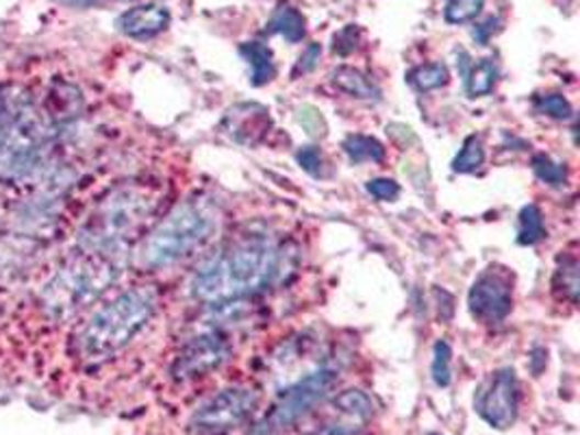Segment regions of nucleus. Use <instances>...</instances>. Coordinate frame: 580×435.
I'll list each match as a JSON object with an SVG mask.
<instances>
[{"label":"nucleus","mask_w":580,"mask_h":435,"mask_svg":"<svg viewBox=\"0 0 580 435\" xmlns=\"http://www.w3.org/2000/svg\"><path fill=\"white\" fill-rule=\"evenodd\" d=\"M498 64L493 57H484L479 64H470L468 72L464 75L466 81V92L470 94V99H481L493 92L495 81H498Z\"/></svg>","instance_id":"17"},{"label":"nucleus","mask_w":580,"mask_h":435,"mask_svg":"<svg viewBox=\"0 0 580 435\" xmlns=\"http://www.w3.org/2000/svg\"><path fill=\"white\" fill-rule=\"evenodd\" d=\"M320 55H322V46L317 42L309 44L304 48V53L298 57V64L293 68V77H300V75H309L311 70H315L317 62H320Z\"/></svg>","instance_id":"31"},{"label":"nucleus","mask_w":580,"mask_h":435,"mask_svg":"<svg viewBox=\"0 0 580 435\" xmlns=\"http://www.w3.org/2000/svg\"><path fill=\"white\" fill-rule=\"evenodd\" d=\"M483 7L484 0H448L444 20L448 24H468L481 15Z\"/></svg>","instance_id":"25"},{"label":"nucleus","mask_w":580,"mask_h":435,"mask_svg":"<svg viewBox=\"0 0 580 435\" xmlns=\"http://www.w3.org/2000/svg\"><path fill=\"white\" fill-rule=\"evenodd\" d=\"M331 83L353 97V99H359V101H368V103H377L381 101V88L366 75L361 72L359 68H353V66H339L331 72Z\"/></svg>","instance_id":"14"},{"label":"nucleus","mask_w":580,"mask_h":435,"mask_svg":"<svg viewBox=\"0 0 580 435\" xmlns=\"http://www.w3.org/2000/svg\"><path fill=\"white\" fill-rule=\"evenodd\" d=\"M468 310L483 325H498L509 319L513 310V275L509 268L493 264L475 279L468 292Z\"/></svg>","instance_id":"9"},{"label":"nucleus","mask_w":580,"mask_h":435,"mask_svg":"<svg viewBox=\"0 0 580 435\" xmlns=\"http://www.w3.org/2000/svg\"><path fill=\"white\" fill-rule=\"evenodd\" d=\"M220 220L222 212L209 197L181 201L142 237L137 266L148 272L177 266L215 235Z\"/></svg>","instance_id":"4"},{"label":"nucleus","mask_w":580,"mask_h":435,"mask_svg":"<svg viewBox=\"0 0 580 435\" xmlns=\"http://www.w3.org/2000/svg\"><path fill=\"white\" fill-rule=\"evenodd\" d=\"M161 194L148 183L113 188L88 217L81 231V250L124 257L129 246L148 233L159 212Z\"/></svg>","instance_id":"3"},{"label":"nucleus","mask_w":580,"mask_h":435,"mask_svg":"<svg viewBox=\"0 0 580 435\" xmlns=\"http://www.w3.org/2000/svg\"><path fill=\"white\" fill-rule=\"evenodd\" d=\"M239 55L248 62V66L253 70L250 83L255 88H264V86L275 81L277 62H275V53L270 46H266L261 42H244V44H239Z\"/></svg>","instance_id":"15"},{"label":"nucleus","mask_w":580,"mask_h":435,"mask_svg":"<svg viewBox=\"0 0 580 435\" xmlns=\"http://www.w3.org/2000/svg\"><path fill=\"white\" fill-rule=\"evenodd\" d=\"M124 268V257L81 250L64 264L40 292L37 310L51 323H66L94 308Z\"/></svg>","instance_id":"5"},{"label":"nucleus","mask_w":580,"mask_h":435,"mask_svg":"<svg viewBox=\"0 0 580 435\" xmlns=\"http://www.w3.org/2000/svg\"><path fill=\"white\" fill-rule=\"evenodd\" d=\"M298 124L311 135V137H322L326 133V124L324 118L313 108H300L295 113Z\"/></svg>","instance_id":"30"},{"label":"nucleus","mask_w":580,"mask_h":435,"mask_svg":"<svg viewBox=\"0 0 580 435\" xmlns=\"http://www.w3.org/2000/svg\"><path fill=\"white\" fill-rule=\"evenodd\" d=\"M231 355V344L217 331L192 337L175 359L172 375L179 381H192L217 370Z\"/></svg>","instance_id":"10"},{"label":"nucleus","mask_w":580,"mask_h":435,"mask_svg":"<svg viewBox=\"0 0 580 435\" xmlns=\"http://www.w3.org/2000/svg\"><path fill=\"white\" fill-rule=\"evenodd\" d=\"M342 148L353 164H366V161L381 164L387 155L386 146L377 137L364 135V133L348 135L342 144Z\"/></svg>","instance_id":"19"},{"label":"nucleus","mask_w":580,"mask_h":435,"mask_svg":"<svg viewBox=\"0 0 580 435\" xmlns=\"http://www.w3.org/2000/svg\"><path fill=\"white\" fill-rule=\"evenodd\" d=\"M553 290L559 299L568 301L570 305L579 303V259L577 257H564L559 259V266L553 277Z\"/></svg>","instance_id":"20"},{"label":"nucleus","mask_w":580,"mask_h":435,"mask_svg":"<svg viewBox=\"0 0 580 435\" xmlns=\"http://www.w3.org/2000/svg\"><path fill=\"white\" fill-rule=\"evenodd\" d=\"M286 257L268 231H244L222 242L193 270L190 292L209 305H231L255 299L272 288L283 275Z\"/></svg>","instance_id":"1"},{"label":"nucleus","mask_w":580,"mask_h":435,"mask_svg":"<svg viewBox=\"0 0 580 435\" xmlns=\"http://www.w3.org/2000/svg\"><path fill=\"white\" fill-rule=\"evenodd\" d=\"M266 31L286 37L290 44H298L306 35V20H304V15L298 9H293L290 4H281L270 15V20L266 24Z\"/></svg>","instance_id":"16"},{"label":"nucleus","mask_w":580,"mask_h":435,"mask_svg":"<svg viewBox=\"0 0 580 435\" xmlns=\"http://www.w3.org/2000/svg\"><path fill=\"white\" fill-rule=\"evenodd\" d=\"M159 308V294L153 286H133L118 292L79 323L70 350L86 364H98L124 350L150 321Z\"/></svg>","instance_id":"2"},{"label":"nucleus","mask_w":580,"mask_h":435,"mask_svg":"<svg viewBox=\"0 0 580 435\" xmlns=\"http://www.w3.org/2000/svg\"><path fill=\"white\" fill-rule=\"evenodd\" d=\"M431 435H439V434H431Z\"/></svg>","instance_id":"34"},{"label":"nucleus","mask_w":580,"mask_h":435,"mask_svg":"<svg viewBox=\"0 0 580 435\" xmlns=\"http://www.w3.org/2000/svg\"><path fill=\"white\" fill-rule=\"evenodd\" d=\"M535 109L548 118L555 120H570L575 118V109L570 105V101L564 94H544L535 99Z\"/></svg>","instance_id":"26"},{"label":"nucleus","mask_w":580,"mask_h":435,"mask_svg":"<svg viewBox=\"0 0 580 435\" xmlns=\"http://www.w3.org/2000/svg\"><path fill=\"white\" fill-rule=\"evenodd\" d=\"M404 79L417 92H433V90H439V88L448 86L450 70H448L446 64L433 62V64H422V66L411 68Z\"/></svg>","instance_id":"18"},{"label":"nucleus","mask_w":580,"mask_h":435,"mask_svg":"<svg viewBox=\"0 0 580 435\" xmlns=\"http://www.w3.org/2000/svg\"><path fill=\"white\" fill-rule=\"evenodd\" d=\"M333 410L342 419V423H335L337 432L333 435L355 434V430H364L375 419V401L364 390H344L333 399Z\"/></svg>","instance_id":"13"},{"label":"nucleus","mask_w":580,"mask_h":435,"mask_svg":"<svg viewBox=\"0 0 580 435\" xmlns=\"http://www.w3.org/2000/svg\"><path fill=\"white\" fill-rule=\"evenodd\" d=\"M170 9L159 2H146L126 9L118 18V29L131 40H153L170 26Z\"/></svg>","instance_id":"12"},{"label":"nucleus","mask_w":580,"mask_h":435,"mask_svg":"<svg viewBox=\"0 0 580 435\" xmlns=\"http://www.w3.org/2000/svg\"><path fill=\"white\" fill-rule=\"evenodd\" d=\"M500 18H495V15H489L487 20H483V22H479V24H475V29H472V37L479 42V44H487L498 31H500Z\"/></svg>","instance_id":"32"},{"label":"nucleus","mask_w":580,"mask_h":435,"mask_svg":"<svg viewBox=\"0 0 580 435\" xmlns=\"http://www.w3.org/2000/svg\"><path fill=\"white\" fill-rule=\"evenodd\" d=\"M359 35H361V29L355 26V24H348L346 29H342L333 37V53L339 55V57H346V55L355 53L357 46H359Z\"/></svg>","instance_id":"27"},{"label":"nucleus","mask_w":580,"mask_h":435,"mask_svg":"<svg viewBox=\"0 0 580 435\" xmlns=\"http://www.w3.org/2000/svg\"><path fill=\"white\" fill-rule=\"evenodd\" d=\"M222 129L235 142L255 146L270 133L272 118L270 111L259 103H239L224 113Z\"/></svg>","instance_id":"11"},{"label":"nucleus","mask_w":580,"mask_h":435,"mask_svg":"<svg viewBox=\"0 0 580 435\" xmlns=\"http://www.w3.org/2000/svg\"><path fill=\"white\" fill-rule=\"evenodd\" d=\"M475 410L498 432L511 430L520 414V383L511 366L493 370L475 394Z\"/></svg>","instance_id":"8"},{"label":"nucleus","mask_w":580,"mask_h":435,"mask_svg":"<svg viewBox=\"0 0 580 435\" xmlns=\"http://www.w3.org/2000/svg\"><path fill=\"white\" fill-rule=\"evenodd\" d=\"M366 190L370 197H375L377 201H383V203H393L400 197V186L393 179H386V177L370 179L366 183Z\"/></svg>","instance_id":"28"},{"label":"nucleus","mask_w":580,"mask_h":435,"mask_svg":"<svg viewBox=\"0 0 580 435\" xmlns=\"http://www.w3.org/2000/svg\"><path fill=\"white\" fill-rule=\"evenodd\" d=\"M546 237V222L537 205L522 208L517 217V242L522 246H535Z\"/></svg>","instance_id":"22"},{"label":"nucleus","mask_w":580,"mask_h":435,"mask_svg":"<svg viewBox=\"0 0 580 435\" xmlns=\"http://www.w3.org/2000/svg\"><path fill=\"white\" fill-rule=\"evenodd\" d=\"M339 372L328 366H317L306 375L298 377L291 386L283 390L272 412L255 427L253 435H277L293 427L300 419L313 412L337 383Z\"/></svg>","instance_id":"6"},{"label":"nucleus","mask_w":580,"mask_h":435,"mask_svg":"<svg viewBox=\"0 0 580 435\" xmlns=\"http://www.w3.org/2000/svg\"><path fill=\"white\" fill-rule=\"evenodd\" d=\"M259 408L253 388H226L193 412L190 427L196 435H224L242 427Z\"/></svg>","instance_id":"7"},{"label":"nucleus","mask_w":580,"mask_h":435,"mask_svg":"<svg viewBox=\"0 0 580 435\" xmlns=\"http://www.w3.org/2000/svg\"><path fill=\"white\" fill-rule=\"evenodd\" d=\"M59 2L70 4V7H77V9H92V7L104 4L107 0H59Z\"/></svg>","instance_id":"33"},{"label":"nucleus","mask_w":580,"mask_h":435,"mask_svg":"<svg viewBox=\"0 0 580 435\" xmlns=\"http://www.w3.org/2000/svg\"><path fill=\"white\" fill-rule=\"evenodd\" d=\"M431 377L437 388H448L453 381V348L446 339H437L433 346Z\"/></svg>","instance_id":"24"},{"label":"nucleus","mask_w":580,"mask_h":435,"mask_svg":"<svg viewBox=\"0 0 580 435\" xmlns=\"http://www.w3.org/2000/svg\"><path fill=\"white\" fill-rule=\"evenodd\" d=\"M531 168L535 172V177L539 181H544L546 186L550 188H566L568 186V179H570V172H568V166L561 164V161H555L550 155L546 153H537L533 155L531 159Z\"/></svg>","instance_id":"23"},{"label":"nucleus","mask_w":580,"mask_h":435,"mask_svg":"<svg viewBox=\"0 0 580 435\" xmlns=\"http://www.w3.org/2000/svg\"><path fill=\"white\" fill-rule=\"evenodd\" d=\"M484 144L483 137L472 133L464 140L461 150L457 153V157L453 159V170L459 175H472L477 170H481L484 166Z\"/></svg>","instance_id":"21"},{"label":"nucleus","mask_w":580,"mask_h":435,"mask_svg":"<svg viewBox=\"0 0 580 435\" xmlns=\"http://www.w3.org/2000/svg\"><path fill=\"white\" fill-rule=\"evenodd\" d=\"M295 161L298 166L311 175V177H322V170H324V159H322V153L315 148V146H304L295 153Z\"/></svg>","instance_id":"29"}]
</instances>
